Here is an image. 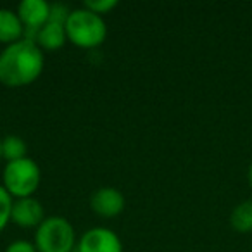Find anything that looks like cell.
<instances>
[{"mask_svg": "<svg viewBox=\"0 0 252 252\" xmlns=\"http://www.w3.org/2000/svg\"><path fill=\"white\" fill-rule=\"evenodd\" d=\"M43 52L33 40L23 38L0 52V83L11 88L33 83L43 71Z\"/></svg>", "mask_w": 252, "mask_h": 252, "instance_id": "6da1fadb", "label": "cell"}, {"mask_svg": "<svg viewBox=\"0 0 252 252\" xmlns=\"http://www.w3.org/2000/svg\"><path fill=\"white\" fill-rule=\"evenodd\" d=\"M66 35L67 40L80 49H95L105 40L107 28L102 16L81 7L71 11L67 16Z\"/></svg>", "mask_w": 252, "mask_h": 252, "instance_id": "7a4b0ae2", "label": "cell"}, {"mask_svg": "<svg viewBox=\"0 0 252 252\" xmlns=\"http://www.w3.org/2000/svg\"><path fill=\"white\" fill-rule=\"evenodd\" d=\"M42 173L33 159L23 158L7 162L4 169V189L14 199L32 197L38 190Z\"/></svg>", "mask_w": 252, "mask_h": 252, "instance_id": "3957f363", "label": "cell"}, {"mask_svg": "<svg viewBox=\"0 0 252 252\" xmlns=\"http://www.w3.org/2000/svg\"><path fill=\"white\" fill-rule=\"evenodd\" d=\"M35 247L38 252H73L74 228L63 216L45 218L36 228Z\"/></svg>", "mask_w": 252, "mask_h": 252, "instance_id": "277c9868", "label": "cell"}, {"mask_svg": "<svg viewBox=\"0 0 252 252\" xmlns=\"http://www.w3.org/2000/svg\"><path fill=\"white\" fill-rule=\"evenodd\" d=\"M69 12L63 5L56 4L50 9V19L35 36V43L45 50H57L66 43V19Z\"/></svg>", "mask_w": 252, "mask_h": 252, "instance_id": "5b68a950", "label": "cell"}, {"mask_svg": "<svg viewBox=\"0 0 252 252\" xmlns=\"http://www.w3.org/2000/svg\"><path fill=\"white\" fill-rule=\"evenodd\" d=\"M78 252H123L119 237L109 228H92L78 242Z\"/></svg>", "mask_w": 252, "mask_h": 252, "instance_id": "8992f818", "label": "cell"}, {"mask_svg": "<svg viewBox=\"0 0 252 252\" xmlns=\"http://www.w3.org/2000/svg\"><path fill=\"white\" fill-rule=\"evenodd\" d=\"M50 9L52 5L47 4L45 0H23L18 7V16L25 30L33 32L36 36V33L49 23Z\"/></svg>", "mask_w": 252, "mask_h": 252, "instance_id": "52a82bcc", "label": "cell"}, {"mask_svg": "<svg viewBox=\"0 0 252 252\" xmlns=\"http://www.w3.org/2000/svg\"><path fill=\"white\" fill-rule=\"evenodd\" d=\"M43 207L33 197L26 199H16L12 202L11 221L21 228H38L43 223Z\"/></svg>", "mask_w": 252, "mask_h": 252, "instance_id": "ba28073f", "label": "cell"}, {"mask_svg": "<svg viewBox=\"0 0 252 252\" xmlns=\"http://www.w3.org/2000/svg\"><path fill=\"white\" fill-rule=\"evenodd\" d=\"M90 206L98 216L114 218L125 209V197L118 189L104 187V189H98L97 192L92 193Z\"/></svg>", "mask_w": 252, "mask_h": 252, "instance_id": "9c48e42d", "label": "cell"}, {"mask_svg": "<svg viewBox=\"0 0 252 252\" xmlns=\"http://www.w3.org/2000/svg\"><path fill=\"white\" fill-rule=\"evenodd\" d=\"M23 33H25V26H23L18 12L0 9V43L12 45V43L23 40Z\"/></svg>", "mask_w": 252, "mask_h": 252, "instance_id": "30bf717a", "label": "cell"}, {"mask_svg": "<svg viewBox=\"0 0 252 252\" xmlns=\"http://www.w3.org/2000/svg\"><path fill=\"white\" fill-rule=\"evenodd\" d=\"M230 224L238 233H251L252 231V200H244L231 211Z\"/></svg>", "mask_w": 252, "mask_h": 252, "instance_id": "8fae6325", "label": "cell"}, {"mask_svg": "<svg viewBox=\"0 0 252 252\" xmlns=\"http://www.w3.org/2000/svg\"><path fill=\"white\" fill-rule=\"evenodd\" d=\"M2 158H5L9 162L18 161V159L26 158V144L21 137L9 135L2 140Z\"/></svg>", "mask_w": 252, "mask_h": 252, "instance_id": "7c38bea8", "label": "cell"}, {"mask_svg": "<svg viewBox=\"0 0 252 252\" xmlns=\"http://www.w3.org/2000/svg\"><path fill=\"white\" fill-rule=\"evenodd\" d=\"M11 211H12V197L7 193L4 185H0V231L7 226L11 221Z\"/></svg>", "mask_w": 252, "mask_h": 252, "instance_id": "4fadbf2b", "label": "cell"}, {"mask_svg": "<svg viewBox=\"0 0 252 252\" xmlns=\"http://www.w3.org/2000/svg\"><path fill=\"white\" fill-rule=\"evenodd\" d=\"M118 5V2L116 0H88V2H85L83 7L88 9V11L95 12V14L102 16V14H107V12H111L112 9Z\"/></svg>", "mask_w": 252, "mask_h": 252, "instance_id": "5bb4252c", "label": "cell"}, {"mask_svg": "<svg viewBox=\"0 0 252 252\" xmlns=\"http://www.w3.org/2000/svg\"><path fill=\"white\" fill-rule=\"evenodd\" d=\"M5 252H38V251H36L35 244H32V242L16 240V242H12V244H9Z\"/></svg>", "mask_w": 252, "mask_h": 252, "instance_id": "9a60e30c", "label": "cell"}, {"mask_svg": "<svg viewBox=\"0 0 252 252\" xmlns=\"http://www.w3.org/2000/svg\"><path fill=\"white\" fill-rule=\"evenodd\" d=\"M247 180H249V187H251V190H252V162H251V166H249V171H247Z\"/></svg>", "mask_w": 252, "mask_h": 252, "instance_id": "2e32d148", "label": "cell"}, {"mask_svg": "<svg viewBox=\"0 0 252 252\" xmlns=\"http://www.w3.org/2000/svg\"><path fill=\"white\" fill-rule=\"evenodd\" d=\"M0 159H2V140H0Z\"/></svg>", "mask_w": 252, "mask_h": 252, "instance_id": "e0dca14e", "label": "cell"}]
</instances>
